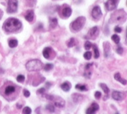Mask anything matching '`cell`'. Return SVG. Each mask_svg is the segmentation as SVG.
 <instances>
[{
	"label": "cell",
	"instance_id": "obj_1",
	"mask_svg": "<svg viewBox=\"0 0 127 114\" xmlns=\"http://www.w3.org/2000/svg\"><path fill=\"white\" fill-rule=\"evenodd\" d=\"M22 23L18 19L10 17L7 19L3 23V28L5 31L8 33H14L17 31L21 28Z\"/></svg>",
	"mask_w": 127,
	"mask_h": 114
},
{
	"label": "cell",
	"instance_id": "obj_2",
	"mask_svg": "<svg viewBox=\"0 0 127 114\" xmlns=\"http://www.w3.org/2000/svg\"><path fill=\"white\" fill-rule=\"evenodd\" d=\"M127 19V14L123 9L118 10L111 15L110 21L112 23H123Z\"/></svg>",
	"mask_w": 127,
	"mask_h": 114
},
{
	"label": "cell",
	"instance_id": "obj_3",
	"mask_svg": "<svg viewBox=\"0 0 127 114\" xmlns=\"http://www.w3.org/2000/svg\"><path fill=\"white\" fill-rule=\"evenodd\" d=\"M43 67V64L39 60L34 59L30 60L26 64V68L28 71H39Z\"/></svg>",
	"mask_w": 127,
	"mask_h": 114
},
{
	"label": "cell",
	"instance_id": "obj_4",
	"mask_svg": "<svg viewBox=\"0 0 127 114\" xmlns=\"http://www.w3.org/2000/svg\"><path fill=\"white\" fill-rule=\"evenodd\" d=\"M86 23V18L84 16H80L71 24V28L74 31H80L84 28Z\"/></svg>",
	"mask_w": 127,
	"mask_h": 114
},
{
	"label": "cell",
	"instance_id": "obj_5",
	"mask_svg": "<svg viewBox=\"0 0 127 114\" xmlns=\"http://www.w3.org/2000/svg\"><path fill=\"white\" fill-rule=\"evenodd\" d=\"M18 8V1L17 0H8V7H7V12L8 14L16 13Z\"/></svg>",
	"mask_w": 127,
	"mask_h": 114
},
{
	"label": "cell",
	"instance_id": "obj_6",
	"mask_svg": "<svg viewBox=\"0 0 127 114\" xmlns=\"http://www.w3.org/2000/svg\"><path fill=\"white\" fill-rule=\"evenodd\" d=\"M99 35V29L98 26H94L89 30L87 34L85 35V39H95Z\"/></svg>",
	"mask_w": 127,
	"mask_h": 114
},
{
	"label": "cell",
	"instance_id": "obj_7",
	"mask_svg": "<svg viewBox=\"0 0 127 114\" xmlns=\"http://www.w3.org/2000/svg\"><path fill=\"white\" fill-rule=\"evenodd\" d=\"M119 0H107L105 3L106 9L108 11L114 10L117 8Z\"/></svg>",
	"mask_w": 127,
	"mask_h": 114
},
{
	"label": "cell",
	"instance_id": "obj_8",
	"mask_svg": "<svg viewBox=\"0 0 127 114\" xmlns=\"http://www.w3.org/2000/svg\"><path fill=\"white\" fill-rule=\"evenodd\" d=\"M102 15V12H101V8L99 6H98V5L95 6L93 8V10H92V16H93L94 19H95L96 21L99 20V19H101Z\"/></svg>",
	"mask_w": 127,
	"mask_h": 114
},
{
	"label": "cell",
	"instance_id": "obj_9",
	"mask_svg": "<svg viewBox=\"0 0 127 114\" xmlns=\"http://www.w3.org/2000/svg\"><path fill=\"white\" fill-rule=\"evenodd\" d=\"M99 109V106L98 103L95 102L93 103L91 106L86 110L85 114H96V112L98 111Z\"/></svg>",
	"mask_w": 127,
	"mask_h": 114
},
{
	"label": "cell",
	"instance_id": "obj_10",
	"mask_svg": "<svg viewBox=\"0 0 127 114\" xmlns=\"http://www.w3.org/2000/svg\"><path fill=\"white\" fill-rule=\"evenodd\" d=\"M54 101V105L57 107H59V108H63L64 106H65V101L63 99L61 98V97H54V99H53Z\"/></svg>",
	"mask_w": 127,
	"mask_h": 114
},
{
	"label": "cell",
	"instance_id": "obj_11",
	"mask_svg": "<svg viewBox=\"0 0 127 114\" xmlns=\"http://www.w3.org/2000/svg\"><path fill=\"white\" fill-rule=\"evenodd\" d=\"M112 98L116 101H122L124 98V96H123V94L121 92H119V91H113V92L112 94Z\"/></svg>",
	"mask_w": 127,
	"mask_h": 114
},
{
	"label": "cell",
	"instance_id": "obj_12",
	"mask_svg": "<svg viewBox=\"0 0 127 114\" xmlns=\"http://www.w3.org/2000/svg\"><path fill=\"white\" fill-rule=\"evenodd\" d=\"M53 53H54V51L52 49V48L50 47H46L44 49L43 51H42V55L46 59H50V57Z\"/></svg>",
	"mask_w": 127,
	"mask_h": 114
},
{
	"label": "cell",
	"instance_id": "obj_13",
	"mask_svg": "<svg viewBox=\"0 0 127 114\" xmlns=\"http://www.w3.org/2000/svg\"><path fill=\"white\" fill-rule=\"evenodd\" d=\"M16 86L14 85H10L6 86V88H5V94L6 96H10L11 94H14L16 92Z\"/></svg>",
	"mask_w": 127,
	"mask_h": 114
},
{
	"label": "cell",
	"instance_id": "obj_14",
	"mask_svg": "<svg viewBox=\"0 0 127 114\" xmlns=\"http://www.w3.org/2000/svg\"><path fill=\"white\" fill-rule=\"evenodd\" d=\"M34 16L35 14L33 10H30L27 11V14H26V15H25V18L27 21H28L29 23H31V22H32L33 20Z\"/></svg>",
	"mask_w": 127,
	"mask_h": 114
},
{
	"label": "cell",
	"instance_id": "obj_15",
	"mask_svg": "<svg viewBox=\"0 0 127 114\" xmlns=\"http://www.w3.org/2000/svg\"><path fill=\"white\" fill-rule=\"evenodd\" d=\"M62 16L65 17H69L72 14V9L69 6H65L62 9Z\"/></svg>",
	"mask_w": 127,
	"mask_h": 114
},
{
	"label": "cell",
	"instance_id": "obj_16",
	"mask_svg": "<svg viewBox=\"0 0 127 114\" xmlns=\"http://www.w3.org/2000/svg\"><path fill=\"white\" fill-rule=\"evenodd\" d=\"M103 49L104 52H105V56L107 58L109 57V53L110 52V44L108 42H105L103 43Z\"/></svg>",
	"mask_w": 127,
	"mask_h": 114
},
{
	"label": "cell",
	"instance_id": "obj_17",
	"mask_svg": "<svg viewBox=\"0 0 127 114\" xmlns=\"http://www.w3.org/2000/svg\"><path fill=\"white\" fill-rule=\"evenodd\" d=\"M114 79L116 80L119 82V83H121V84H123V85H127V80L121 78V74H120V73H116V74H114Z\"/></svg>",
	"mask_w": 127,
	"mask_h": 114
},
{
	"label": "cell",
	"instance_id": "obj_18",
	"mask_svg": "<svg viewBox=\"0 0 127 114\" xmlns=\"http://www.w3.org/2000/svg\"><path fill=\"white\" fill-rule=\"evenodd\" d=\"M61 87L62 90H64V92H68V91L70 90L71 88V83L69 82H65L62 83Z\"/></svg>",
	"mask_w": 127,
	"mask_h": 114
},
{
	"label": "cell",
	"instance_id": "obj_19",
	"mask_svg": "<svg viewBox=\"0 0 127 114\" xmlns=\"http://www.w3.org/2000/svg\"><path fill=\"white\" fill-rule=\"evenodd\" d=\"M72 99H73V101L77 103H80V101H82V100L83 99V96L80 94H74L72 95Z\"/></svg>",
	"mask_w": 127,
	"mask_h": 114
},
{
	"label": "cell",
	"instance_id": "obj_20",
	"mask_svg": "<svg viewBox=\"0 0 127 114\" xmlns=\"http://www.w3.org/2000/svg\"><path fill=\"white\" fill-rule=\"evenodd\" d=\"M99 86H100L101 88V89H102L104 91V92L105 93L106 95L109 94L110 90H109V87L107 86V85H106V84H105L104 83H99Z\"/></svg>",
	"mask_w": 127,
	"mask_h": 114
},
{
	"label": "cell",
	"instance_id": "obj_21",
	"mask_svg": "<svg viewBox=\"0 0 127 114\" xmlns=\"http://www.w3.org/2000/svg\"><path fill=\"white\" fill-rule=\"evenodd\" d=\"M18 45V41L16 39H11L8 41V46L11 48H16Z\"/></svg>",
	"mask_w": 127,
	"mask_h": 114
},
{
	"label": "cell",
	"instance_id": "obj_22",
	"mask_svg": "<svg viewBox=\"0 0 127 114\" xmlns=\"http://www.w3.org/2000/svg\"><path fill=\"white\" fill-rule=\"evenodd\" d=\"M58 25V20L57 18H53L50 19V26L51 28H55Z\"/></svg>",
	"mask_w": 127,
	"mask_h": 114
},
{
	"label": "cell",
	"instance_id": "obj_23",
	"mask_svg": "<svg viewBox=\"0 0 127 114\" xmlns=\"http://www.w3.org/2000/svg\"><path fill=\"white\" fill-rule=\"evenodd\" d=\"M93 50H94V53H95V58L96 59L98 58L99 57V49H98L96 44H93Z\"/></svg>",
	"mask_w": 127,
	"mask_h": 114
},
{
	"label": "cell",
	"instance_id": "obj_24",
	"mask_svg": "<svg viewBox=\"0 0 127 114\" xmlns=\"http://www.w3.org/2000/svg\"><path fill=\"white\" fill-rule=\"evenodd\" d=\"M75 88L77 90H79L80 91H87L88 90L86 85H81V84H77V85H76Z\"/></svg>",
	"mask_w": 127,
	"mask_h": 114
},
{
	"label": "cell",
	"instance_id": "obj_25",
	"mask_svg": "<svg viewBox=\"0 0 127 114\" xmlns=\"http://www.w3.org/2000/svg\"><path fill=\"white\" fill-rule=\"evenodd\" d=\"M76 40L74 39V38H71V39H70V40H69L67 45V46L69 48H72V47L74 46H76Z\"/></svg>",
	"mask_w": 127,
	"mask_h": 114
},
{
	"label": "cell",
	"instance_id": "obj_26",
	"mask_svg": "<svg viewBox=\"0 0 127 114\" xmlns=\"http://www.w3.org/2000/svg\"><path fill=\"white\" fill-rule=\"evenodd\" d=\"M111 39L113 40L116 44H119V42H120V37H119L117 34H114V35H113L112 36Z\"/></svg>",
	"mask_w": 127,
	"mask_h": 114
},
{
	"label": "cell",
	"instance_id": "obj_27",
	"mask_svg": "<svg viewBox=\"0 0 127 114\" xmlns=\"http://www.w3.org/2000/svg\"><path fill=\"white\" fill-rule=\"evenodd\" d=\"M46 109L50 113H53L55 112V106L52 104H48L46 106Z\"/></svg>",
	"mask_w": 127,
	"mask_h": 114
},
{
	"label": "cell",
	"instance_id": "obj_28",
	"mask_svg": "<svg viewBox=\"0 0 127 114\" xmlns=\"http://www.w3.org/2000/svg\"><path fill=\"white\" fill-rule=\"evenodd\" d=\"M26 5L28 6H33L36 4L37 1L36 0H25Z\"/></svg>",
	"mask_w": 127,
	"mask_h": 114
},
{
	"label": "cell",
	"instance_id": "obj_29",
	"mask_svg": "<svg viewBox=\"0 0 127 114\" xmlns=\"http://www.w3.org/2000/svg\"><path fill=\"white\" fill-rule=\"evenodd\" d=\"M32 112V109L29 106H26L23 109V114H31Z\"/></svg>",
	"mask_w": 127,
	"mask_h": 114
},
{
	"label": "cell",
	"instance_id": "obj_30",
	"mask_svg": "<svg viewBox=\"0 0 127 114\" xmlns=\"http://www.w3.org/2000/svg\"><path fill=\"white\" fill-rule=\"evenodd\" d=\"M84 57L85 60H89L92 57V53L90 51H87L84 54Z\"/></svg>",
	"mask_w": 127,
	"mask_h": 114
},
{
	"label": "cell",
	"instance_id": "obj_31",
	"mask_svg": "<svg viewBox=\"0 0 127 114\" xmlns=\"http://www.w3.org/2000/svg\"><path fill=\"white\" fill-rule=\"evenodd\" d=\"M89 69L85 70V73H84V76L87 79H90L92 75V72L91 71H89Z\"/></svg>",
	"mask_w": 127,
	"mask_h": 114
},
{
	"label": "cell",
	"instance_id": "obj_32",
	"mask_svg": "<svg viewBox=\"0 0 127 114\" xmlns=\"http://www.w3.org/2000/svg\"><path fill=\"white\" fill-rule=\"evenodd\" d=\"M53 68V64H51V63H47L46 64L44 67V69L46 71H49L50 70H51Z\"/></svg>",
	"mask_w": 127,
	"mask_h": 114
},
{
	"label": "cell",
	"instance_id": "obj_33",
	"mask_svg": "<svg viewBox=\"0 0 127 114\" xmlns=\"http://www.w3.org/2000/svg\"><path fill=\"white\" fill-rule=\"evenodd\" d=\"M16 80H17V82H19V83H22V82H23L25 80V76L22 75V74H19V75H18L17 76Z\"/></svg>",
	"mask_w": 127,
	"mask_h": 114
},
{
	"label": "cell",
	"instance_id": "obj_34",
	"mask_svg": "<svg viewBox=\"0 0 127 114\" xmlns=\"http://www.w3.org/2000/svg\"><path fill=\"white\" fill-rule=\"evenodd\" d=\"M92 44L91 42L89 41H86L85 43V45H84V47H85V49L86 50H89V49H90L92 47Z\"/></svg>",
	"mask_w": 127,
	"mask_h": 114
},
{
	"label": "cell",
	"instance_id": "obj_35",
	"mask_svg": "<svg viewBox=\"0 0 127 114\" xmlns=\"http://www.w3.org/2000/svg\"><path fill=\"white\" fill-rule=\"evenodd\" d=\"M123 51H124V50H123V48L121 46H119L116 49L117 53L119 55H122L123 53Z\"/></svg>",
	"mask_w": 127,
	"mask_h": 114
},
{
	"label": "cell",
	"instance_id": "obj_36",
	"mask_svg": "<svg viewBox=\"0 0 127 114\" xmlns=\"http://www.w3.org/2000/svg\"><path fill=\"white\" fill-rule=\"evenodd\" d=\"M23 94L25 97H29L30 96V91L28 90L27 89H24L23 90Z\"/></svg>",
	"mask_w": 127,
	"mask_h": 114
},
{
	"label": "cell",
	"instance_id": "obj_37",
	"mask_svg": "<svg viewBox=\"0 0 127 114\" xmlns=\"http://www.w3.org/2000/svg\"><path fill=\"white\" fill-rule=\"evenodd\" d=\"M45 92H46V88H44V87H42V88H39V89L37 90V94H43L45 93Z\"/></svg>",
	"mask_w": 127,
	"mask_h": 114
},
{
	"label": "cell",
	"instance_id": "obj_38",
	"mask_svg": "<svg viewBox=\"0 0 127 114\" xmlns=\"http://www.w3.org/2000/svg\"><path fill=\"white\" fill-rule=\"evenodd\" d=\"M95 98L97 99H99L101 97V93L99 91H96L95 94Z\"/></svg>",
	"mask_w": 127,
	"mask_h": 114
},
{
	"label": "cell",
	"instance_id": "obj_39",
	"mask_svg": "<svg viewBox=\"0 0 127 114\" xmlns=\"http://www.w3.org/2000/svg\"><path fill=\"white\" fill-rule=\"evenodd\" d=\"M54 96H52V95H49V94H48V95H45V97L46 98L48 99V100L49 101H53V99H54Z\"/></svg>",
	"mask_w": 127,
	"mask_h": 114
},
{
	"label": "cell",
	"instance_id": "obj_40",
	"mask_svg": "<svg viewBox=\"0 0 127 114\" xmlns=\"http://www.w3.org/2000/svg\"><path fill=\"white\" fill-rule=\"evenodd\" d=\"M114 31L117 33H121V31H122V28H121V27H119V26H117L115 27Z\"/></svg>",
	"mask_w": 127,
	"mask_h": 114
},
{
	"label": "cell",
	"instance_id": "obj_41",
	"mask_svg": "<svg viewBox=\"0 0 127 114\" xmlns=\"http://www.w3.org/2000/svg\"><path fill=\"white\" fill-rule=\"evenodd\" d=\"M93 65V63H87V65H85V70H87V69H91V67H92V66Z\"/></svg>",
	"mask_w": 127,
	"mask_h": 114
},
{
	"label": "cell",
	"instance_id": "obj_42",
	"mask_svg": "<svg viewBox=\"0 0 127 114\" xmlns=\"http://www.w3.org/2000/svg\"><path fill=\"white\" fill-rule=\"evenodd\" d=\"M51 86V83H50V82H47V83H46V86L48 88H50V87Z\"/></svg>",
	"mask_w": 127,
	"mask_h": 114
},
{
	"label": "cell",
	"instance_id": "obj_43",
	"mask_svg": "<svg viewBox=\"0 0 127 114\" xmlns=\"http://www.w3.org/2000/svg\"><path fill=\"white\" fill-rule=\"evenodd\" d=\"M16 106H17V108H18V109H21L22 107H23V105H19V103H17V105H16Z\"/></svg>",
	"mask_w": 127,
	"mask_h": 114
},
{
	"label": "cell",
	"instance_id": "obj_44",
	"mask_svg": "<svg viewBox=\"0 0 127 114\" xmlns=\"http://www.w3.org/2000/svg\"><path fill=\"white\" fill-rule=\"evenodd\" d=\"M1 17H2V15L1 14V12H0V19H1Z\"/></svg>",
	"mask_w": 127,
	"mask_h": 114
},
{
	"label": "cell",
	"instance_id": "obj_45",
	"mask_svg": "<svg viewBox=\"0 0 127 114\" xmlns=\"http://www.w3.org/2000/svg\"><path fill=\"white\" fill-rule=\"evenodd\" d=\"M119 114V113H118V112H116V114Z\"/></svg>",
	"mask_w": 127,
	"mask_h": 114
}]
</instances>
